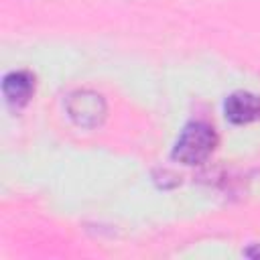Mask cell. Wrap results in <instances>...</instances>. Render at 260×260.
I'll return each mask as SVG.
<instances>
[{
  "mask_svg": "<svg viewBox=\"0 0 260 260\" xmlns=\"http://www.w3.org/2000/svg\"><path fill=\"white\" fill-rule=\"evenodd\" d=\"M215 144L217 134L213 126H209L207 122H191L181 132L173 156L183 165H199L213 152Z\"/></svg>",
  "mask_w": 260,
  "mask_h": 260,
  "instance_id": "6da1fadb",
  "label": "cell"
},
{
  "mask_svg": "<svg viewBox=\"0 0 260 260\" xmlns=\"http://www.w3.org/2000/svg\"><path fill=\"white\" fill-rule=\"evenodd\" d=\"M65 108H67L71 120L77 126H83V128L98 126L104 120V116H106V102H104V98L100 93L87 91V89L71 93L67 98Z\"/></svg>",
  "mask_w": 260,
  "mask_h": 260,
  "instance_id": "7a4b0ae2",
  "label": "cell"
},
{
  "mask_svg": "<svg viewBox=\"0 0 260 260\" xmlns=\"http://www.w3.org/2000/svg\"><path fill=\"white\" fill-rule=\"evenodd\" d=\"M225 118L234 124H248L260 118V98L250 91H234L223 104Z\"/></svg>",
  "mask_w": 260,
  "mask_h": 260,
  "instance_id": "3957f363",
  "label": "cell"
},
{
  "mask_svg": "<svg viewBox=\"0 0 260 260\" xmlns=\"http://www.w3.org/2000/svg\"><path fill=\"white\" fill-rule=\"evenodd\" d=\"M2 91H4V98L8 104L20 108L30 100V95L35 91V77L22 69L10 71L2 81Z\"/></svg>",
  "mask_w": 260,
  "mask_h": 260,
  "instance_id": "277c9868",
  "label": "cell"
},
{
  "mask_svg": "<svg viewBox=\"0 0 260 260\" xmlns=\"http://www.w3.org/2000/svg\"><path fill=\"white\" fill-rule=\"evenodd\" d=\"M246 254H248V256H260V248H256V250H248Z\"/></svg>",
  "mask_w": 260,
  "mask_h": 260,
  "instance_id": "5b68a950",
  "label": "cell"
}]
</instances>
